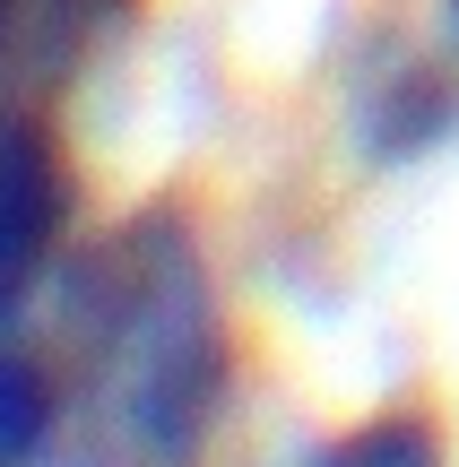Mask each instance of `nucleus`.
Here are the masks:
<instances>
[{
    "label": "nucleus",
    "mask_w": 459,
    "mask_h": 467,
    "mask_svg": "<svg viewBox=\"0 0 459 467\" xmlns=\"http://www.w3.org/2000/svg\"><path fill=\"white\" fill-rule=\"evenodd\" d=\"M69 467H208L235 399V329L200 234L173 208L69 260Z\"/></svg>",
    "instance_id": "nucleus-1"
},
{
    "label": "nucleus",
    "mask_w": 459,
    "mask_h": 467,
    "mask_svg": "<svg viewBox=\"0 0 459 467\" xmlns=\"http://www.w3.org/2000/svg\"><path fill=\"white\" fill-rule=\"evenodd\" d=\"M69 217H78V173L44 113L0 104V320L61 268Z\"/></svg>",
    "instance_id": "nucleus-2"
},
{
    "label": "nucleus",
    "mask_w": 459,
    "mask_h": 467,
    "mask_svg": "<svg viewBox=\"0 0 459 467\" xmlns=\"http://www.w3.org/2000/svg\"><path fill=\"white\" fill-rule=\"evenodd\" d=\"M69 451V399L44 355L0 337V467H52Z\"/></svg>",
    "instance_id": "nucleus-3"
},
{
    "label": "nucleus",
    "mask_w": 459,
    "mask_h": 467,
    "mask_svg": "<svg viewBox=\"0 0 459 467\" xmlns=\"http://www.w3.org/2000/svg\"><path fill=\"white\" fill-rule=\"evenodd\" d=\"M312 467H451V451H443V433H433L425 416H364Z\"/></svg>",
    "instance_id": "nucleus-4"
},
{
    "label": "nucleus",
    "mask_w": 459,
    "mask_h": 467,
    "mask_svg": "<svg viewBox=\"0 0 459 467\" xmlns=\"http://www.w3.org/2000/svg\"><path fill=\"white\" fill-rule=\"evenodd\" d=\"M0 44H9V0H0Z\"/></svg>",
    "instance_id": "nucleus-5"
}]
</instances>
